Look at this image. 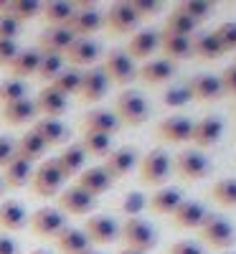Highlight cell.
Wrapping results in <instances>:
<instances>
[{"label": "cell", "instance_id": "obj_54", "mask_svg": "<svg viewBox=\"0 0 236 254\" xmlns=\"http://www.w3.org/2000/svg\"><path fill=\"white\" fill-rule=\"evenodd\" d=\"M13 155H15V142H10L8 137H0V168H5Z\"/></svg>", "mask_w": 236, "mask_h": 254}, {"label": "cell", "instance_id": "obj_33", "mask_svg": "<svg viewBox=\"0 0 236 254\" xmlns=\"http://www.w3.org/2000/svg\"><path fill=\"white\" fill-rule=\"evenodd\" d=\"M38 117V110H36V102L33 99H18V102H10L3 107V120L13 127L18 125H28V122H36Z\"/></svg>", "mask_w": 236, "mask_h": 254}, {"label": "cell", "instance_id": "obj_10", "mask_svg": "<svg viewBox=\"0 0 236 254\" xmlns=\"http://www.w3.org/2000/svg\"><path fill=\"white\" fill-rule=\"evenodd\" d=\"M97 206V198L89 196L87 190H81L79 186H69L59 193V208L63 211V216H89Z\"/></svg>", "mask_w": 236, "mask_h": 254}, {"label": "cell", "instance_id": "obj_11", "mask_svg": "<svg viewBox=\"0 0 236 254\" xmlns=\"http://www.w3.org/2000/svg\"><path fill=\"white\" fill-rule=\"evenodd\" d=\"M176 171L185 181H203L211 173V160L203 150H183L176 155Z\"/></svg>", "mask_w": 236, "mask_h": 254}, {"label": "cell", "instance_id": "obj_6", "mask_svg": "<svg viewBox=\"0 0 236 254\" xmlns=\"http://www.w3.org/2000/svg\"><path fill=\"white\" fill-rule=\"evenodd\" d=\"M63 173L59 171V165L54 158L49 160H41L38 168H33V178H31V186L38 196L44 198H51V196H59L63 190Z\"/></svg>", "mask_w": 236, "mask_h": 254}, {"label": "cell", "instance_id": "obj_36", "mask_svg": "<svg viewBox=\"0 0 236 254\" xmlns=\"http://www.w3.org/2000/svg\"><path fill=\"white\" fill-rule=\"evenodd\" d=\"M160 51L165 54L168 61H183V59H190L193 56L190 38L173 36V33H163V31H160Z\"/></svg>", "mask_w": 236, "mask_h": 254}, {"label": "cell", "instance_id": "obj_56", "mask_svg": "<svg viewBox=\"0 0 236 254\" xmlns=\"http://www.w3.org/2000/svg\"><path fill=\"white\" fill-rule=\"evenodd\" d=\"M31 254H51V252H49V249H33Z\"/></svg>", "mask_w": 236, "mask_h": 254}, {"label": "cell", "instance_id": "obj_50", "mask_svg": "<svg viewBox=\"0 0 236 254\" xmlns=\"http://www.w3.org/2000/svg\"><path fill=\"white\" fill-rule=\"evenodd\" d=\"M23 31V23H18L13 15H0V38H8V41H15Z\"/></svg>", "mask_w": 236, "mask_h": 254}, {"label": "cell", "instance_id": "obj_24", "mask_svg": "<svg viewBox=\"0 0 236 254\" xmlns=\"http://www.w3.org/2000/svg\"><path fill=\"white\" fill-rule=\"evenodd\" d=\"M176 76V64L168 59H150L137 69V79H142L150 87H158V84H165Z\"/></svg>", "mask_w": 236, "mask_h": 254}, {"label": "cell", "instance_id": "obj_16", "mask_svg": "<svg viewBox=\"0 0 236 254\" xmlns=\"http://www.w3.org/2000/svg\"><path fill=\"white\" fill-rule=\"evenodd\" d=\"M221 137H224V120H221V117L211 115V117H203V120H198V122H193L190 142L196 145V150L213 147Z\"/></svg>", "mask_w": 236, "mask_h": 254}, {"label": "cell", "instance_id": "obj_1", "mask_svg": "<svg viewBox=\"0 0 236 254\" xmlns=\"http://www.w3.org/2000/svg\"><path fill=\"white\" fill-rule=\"evenodd\" d=\"M115 115L119 120V125H127V127H140L147 122L150 117V104L147 99L142 97V92H122L115 102Z\"/></svg>", "mask_w": 236, "mask_h": 254}, {"label": "cell", "instance_id": "obj_26", "mask_svg": "<svg viewBox=\"0 0 236 254\" xmlns=\"http://www.w3.org/2000/svg\"><path fill=\"white\" fill-rule=\"evenodd\" d=\"M56 247L61 254H89L92 252V242L87 239L84 229H76V226H63L56 237Z\"/></svg>", "mask_w": 236, "mask_h": 254}, {"label": "cell", "instance_id": "obj_49", "mask_svg": "<svg viewBox=\"0 0 236 254\" xmlns=\"http://www.w3.org/2000/svg\"><path fill=\"white\" fill-rule=\"evenodd\" d=\"M132 8H135V13L140 15V20H145V18L160 15L163 3H160V0H132Z\"/></svg>", "mask_w": 236, "mask_h": 254}, {"label": "cell", "instance_id": "obj_34", "mask_svg": "<svg viewBox=\"0 0 236 254\" xmlns=\"http://www.w3.org/2000/svg\"><path fill=\"white\" fill-rule=\"evenodd\" d=\"M38 64H41V51L38 49H23V51H18V56L13 59V64L8 69H10L13 79L23 81L26 76H36L38 74Z\"/></svg>", "mask_w": 236, "mask_h": 254}, {"label": "cell", "instance_id": "obj_59", "mask_svg": "<svg viewBox=\"0 0 236 254\" xmlns=\"http://www.w3.org/2000/svg\"><path fill=\"white\" fill-rule=\"evenodd\" d=\"M89 254H102V252H94V249H92V252H89Z\"/></svg>", "mask_w": 236, "mask_h": 254}, {"label": "cell", "instance_id": "obj_38", "mask_svg": "<svg viewBox=\"0 0 236 254\" xmlns=\"http://www.w3.org/2000/svg\"><path fill=\"white\" fill-rule=\"evenodd\" d=\"M198 31V23H193V20L183 13V10H170V15L165 18V26H163V33H173V36H196Z\"/></svg>", "mask_w": 236, "mask_h": 254}, {"label": "cell", "instance_id": "obj_41", "mask_svg": "<svg viewBox=\"0 0 236 254\" xmlns=\"http://www.w3.org/2000/svg\"><path fill=\"white\" fill-rule=\"evenodd\" d=\"M51 87L59 89L63 97H71V94H79V87H81V71L74 69V66H63V71L51 81Z\"/></svg>", "mask_w": 236, "mask_h": 254}, {"label": "cell", "instance_id": "obj_55", "mask_svg": "<svg viewBox=\"0 0 236 254\" xmlns=\"http://www.w3.org/2000/svg\"><path fill=\"white\" fill-rule=\"evenodd\" d=\"M0 254H20V244L10 234H0Z\"/></svg>", "mask_w": 236, "mask_h": 254}, {"label": "cell", "instance_id": "obj_52", "mask_svg": "<svg viewBox=\"0 0 236 254\" xmlns=\"http://www.w3.org/2000/svg\"><path fill=\"white\" fill-rule=\"evenodd\" d=\"M219 79H221V89H224V94H234V97H236V64L226 66V69L219 74Z\"/></svg>", "mask_w": 236, "mask_h": 254}, {"label": "cell", "instance_id": "obj_13", "mask_svg": "<svg viewBox=\"0 0 236 254\" xmlns=\"http://www.w3.org/2000/svg\"><path fill=\"white\" fill-rule=\"evenodd\" d=\"M84 234H87V239L92 244L104 247V244H112V242L119 239V224L112 216L97 214V216H89L87 219V224H84Z\"/></svg>", "mask_w": 236, "mask_h": 254}, {"label": "cell", "instance_id": "obj_40", "mask_svg": "<svg viewBox=\"0 0 236 254\" xmlns=\"http://www.w3.org/2000/svg\"><path fill=\"white\" fill-rule=\"evenodd\" d=\"M211 198L224 208H236V178H221L211 186Z\"/></svg>", "mask_w": 236, "mask_h": 254}, {"label": "cell", "instance_id": "obj_21", "mask_svg": "<svg viewBox=\"0 0 236 254\" xmlns=\"http://www.w3.org/2000/svg\"><path fill=\"white\" fill-rule=\"evenodd\" d=\"M208 211L201 201H183L173 214H170V221H173L178 229H201V224L206 221Z\"/></svg>", "mask_w": 236, "mask_h": 254}, {"label": "cell", "instance_id": "obj_12", "mask_svg": "<svg viewBox=\"0 0 236 254\" xmlns=\"http://www.w3.org/2000/svg\"><path fill=\"white\" fill-rule=\"evenodd\" d=\"M137 165V150L130 145H122V147H112V153L104 158L102 168H104V173L110 176L112 181L117 178H124L127 173L132 171V168Z\"/></svg>", "mask_w": 236, "mask_h": 254}, {"label": "cell", "instance_id": "obj_8", "mask_svg": "<svg viewBox=\"0 0 236 254\" xmlns=\"http://www.w3.org/2000/svg\"><path fill=\"white\" fill-rule=\"evenodd\" d=\"M28 224L33 229V234L38 237H59V231L66 226V216L59 206H41L38 211L28 216Z\"/></svg>", "mask_w": 236, "mask_h": 254}, {"label": "cell", "instance_id": "obj_18", "mask_svg": "<svg viewBox=\"0 0 236 254\" xmlns=\"http://www.w3.org/2000/svg\"><path fill=\"white\" fill-rule=\"evenodd\" d=\"M185 87L190 92V99H196V102H216V99L224 97L221 79L216 74H198V76H193Z\"/></svg>", "mask_w": 236, "mask_h": 254}, {"label": "cell", "instance_id": "obj_2", "mask_svg": "<svg viewBox=\"0 0 236 254\" xmlns=\"http://www.w3.org/2000/svg\"><path fill=\"white\" fill-rule=\"evenodd\" d=\"M198 231H201L203 244L211 247V249L226 252V249H231L234 242H236V229H234V224H231L226 216H221V214H208Z\"/></svg>", "mask_w": 236, "mask_h": 254}, {"label": "cell", "instance_id": "obj_5", "mask_svg": "<svg viewBox=\"0 0 236 254\" xmlns=\"http://www.w3.org/2000/svg\"><path fill=\"white\" fill-rule=\"evenodd\" d=\"M102 26H104V15L97 10V3H89V0H76V3H74V15H71L66 28L74 36H79V38H89Z\"/></svg>", "mask_w": 236, "mask_h": 254}, {"label": "cell", "instance_id": "obj_39", "mask_svg": "<svg viewBox=\"0 0 236 254\" xmlns=\"http://www.w3.org/2000/svg\"><path fill=\"white\" fill-rule=\"evenodd\" d=\"M81 150L87 153V158L89 155H94V158H107L112 153V137L110 135H99V132H84V137H81Z\"/></svg>", "mask_w": 236, "mask_h": 254}, {"label": "cell", "instance_id": "obj_15", "mask_svg": "<svg viewBox=\"0 0 236 254\" xmlns=\"http://www.w3.org/2000/svg\"><path fill=\"white\" fill-rule=\"evenodd\" d=\"M110 92V79L102 71V66H92L81 71V87H79V99L81 102H102Z\"/></svg>", "mask_w": 236, "mask_h": 254}, {"label": "cell", "instance_id": "obj_48", "mask_svg": "<svg viewBox=\"0 0 236 254\" xmlns=\"http://www.w3.org/2000/svg\"><path fill=\"white\" fill-rule=\"evenodd\" d=\"M188 102H190V92H188L185 84H180V87H170L163 94V104H165V107H185Z\"/></svg>", "mask_w": 236, "mask_h": 254}, {"label": "cell", "instance_id": "obj_7", "mask_svg": "<svg viewBox=\"0 0 236 254\" xmlns=\"http://www.w3.org/2000/svg\"><path fill=\"white\" fill-rule=\"evenodd\" d=\"M102 71L107 74L110 84H119V87H124V84H130V81L137 79V66H135V61L127 56L122 49H112L110 54L104 56Z\"/></svg>", "mask_w": 236, "mask_h": 254}, {"label": "cell", "instance_id": "obj_51", "mask_svg": "<svg viewBox=\"0 0 236 254\" xmlns=\"http://www.w3.org/2000/svg\"><path fill=\"white\" fill-rule=\"evenodd\" d=\"M18 44L15 41H8V38H0V66H10L13 59L18 56Z\"/></svg>", "mask_w": 236, "mask_h": 254}, {"label": "cell", "instance_id": "obj_32", "mask_svg": "<svg viewBox=\"0 0 236 254\" xmlns=\"http://www.w3.org/2000/svg\"><path fill=\"white\" fill-rule=\"evenodd\" d=\"M190 51L201 61H213V59L224 56V49L219 44V38L213 36V31H203V33L190 36Z\"/></svg>", "mask_w": 236, "mask_h": 254}, {"label": "cell", "instance_id": "obj_53", "mask_svg": "<svg viewBox=\"0 0 236 254\" xmlns=\"http://www.w3.org/2000/svg\"><path fill=\"white\" fill-rule=\"evenodd\" d=\"M168 254H206V249L198 242H176L168 249Z\"/></svg>", "mask_w": 236, "mask_h": 254}, {"label": "cell", "instance_id": "obj_9", "mask_svg": "<svg viewBox=\"0 0 236 254\" xmlns=\"http://www.w3.org/2000/svg\"><path fill=\"white\" fill-rule=\"evenodd\" d=\"M104 23H107V28H110L112 33L127 36V33H137L140 15L135 13L132 3H124V0H122V3H115L110 8V13L104 15Z\"/></svg>", "mask_w": 236, "mask_h": 254}, {"label": "cell", "instance_id": "obj_19", "mask_svg": "<svg viewBox=\"0 0 236 254\" xmlns=\"http://www.w3.org/2000/svg\"><path fill=\"white\" fill-rule=\"evenodd\" d=\"M193 135V122L183 115H176V117H165L160 125H158V137L170 142V145H180V142H188Z\"/></svg>", "mask_w": 236, "mask_h": 254}, {"label": "cell", "instance_id": "obj_57", "mask_svg": "<svg viewBox=\"0 0 236 254\" xmlns=\"http://www.w3.org/2000/svg\"><path fill=\"white\" fill-rule=\"evenodd\" d=\"M119 254H142V252H135V249H122Z\"/></svg>", "mask_w": 236, "mask_h": 254}, {"label": "cell", "instance_id": "obj_17", "mask_svg": "<svg viewBox=\"0 0 236 254\" xmlns=\"http://www.w3.org/2000/svg\"><path fill=\"white\" fill-rule=\"evenodd\" d=\"M33 102H36L38 115H44V117H49V120H59V117L66 115V110H69V97H63L59 89L51 87V84L41 89Z\"/></svg>", "mask_w": 236, "mask_h": 254}, {"label": "cell", "instance_id": "obj_45", "mask_svg": "<svg viewBox=\"0 0 236 254\" xmlns=\"http://www.w3.org/2000/svg\"><path fill=\"white\" fill-rule=\"evenodd\" d=\"M63 71V56H56V54H41V64H38V79L44 81H54L59 74Z\"/></svg>", "mask_w": 236, "mask_h": 254}, {"label": "cell", "instance_id": "obj_58", "mask_svg": "<svg viewBox=\"0 0 236 254\" xmlns=\"http://www.w3.org/2000/svg\"><path fill=\"white\" fill-rule=\"evenodd\" d=\"M3 190H5V183H3V178H0V196H3Z\"/></svg>", "mask_w": 236, "mask_h": 254}, {"label": "cell", "instance_id": "obj_14", "mask_svg": "<svg viewBox=\"0 0 236 254\" xmlns=\"http://www.w3.org/2000/svg\"><path fill=\"white\" fill-rule=\"evenodd\" d=\"M102 56V46L97 44L94 38H74L71 41V46L66 49V54H63V61H69L74 69H81V66H87L92 69V64Z\"/></svg>", "mask_w": 236, "mask_h": 254}, {"label": "cell", "instance_id": "obj_30", "mask_svg": "<svg viewBox=\"0 0 236 254\" xmlns=\"http://www.w3.org/2000/svg\"><path fill=\"white\" fill-rule=\"evenodd\" d=\"M3 183H5V188H23V186H28V181L33 178V163H28V160H23L20 155H13L10 160H8V165L3 168Z\"/></svg>", "mask_w": 236, "mask_h": 254}, {"label": "cell", "instance_id": "obj_29", "mask_svg": "<svg viewBox=\"0 0 236 254\" xmlns=\"http://www.w3.org/2000/svg\"><path fill=\"white\" fill-rule=\"evenodd\" d=\"M54 160H56V165H59V171L63 173V178H74V176H79L84 168H87V153L81 150L79 142L66 145Z\"/></svg>", "mask_w": 236, "mask_h": 254}, {"label": "cell", "instance_id": "obj_35", "mask_svg": "<svg viewBox=\"0 0 236 254\" xmlns=\"http://www.w3.org/2000/svg\"><path fill=\"white\" fill-rule=\"evenodd\" d=\"M41 15L49 23V28H66L74 15V3H63V0H51V3L41 5Z\"/></svg>", "mask_w": 236, "mask_h": 254}, {"label": "cell", "instance_id": "obj_46", "mask_svg": "<svg viewBox=\"0 0 236 254\" xmlns=\"http://www.w3.org/2000/svg\"><path fill=\"white\" fill-rule=\"evenodd\" d=\"M213 36L219 38L224 54L236 51V20H226V23H221L216 31H213Z\"/></svg>", "mask_w": 236, "mask_h": 254}, {"label": "cell", "instance_id": "obj_60", "mask_svg": "<svg viewBox=\"0 0 236 254\" xmlns=\"http://www.w3.org/2000/svg\"><path fill=\"white\" fill-rule=\"evenodd\" d=\"M224 254H236V252H224Z\"/></svg>", "mask_w": 236, "mask_h": 254}, {"label": "cell", "instance_id": "obj_31", "mask_svg": "<svg viewBox=\"0 0 236 254\" xmlns=\"http://www.w3.org/2000/svg\"><path fill=\"white\" fill-rule=\"evenodd\" d=\"M33 132L44 140L49 147L54 145H63L69 140V127L63 125L61 120H49V117H41L33 122Z\"/></svg>", "mask_w": 236, "mask_h": 254}, {"label": "cell", "instance_id": "obj_28", "mask_svg": "<svg viewBox=\"0 0 236 254\" xmlns=\"http://www.w3.org/2000/svg\"><path fill=\"white\" fill-rule=\"evenodd\" d=\"M76 36L69 31V28H46L44 33L38 36V51L41 54H56V56H63L66 49L71 46V41Z\"/></svg>", "mask_w": 236, "mask_h": 254}, {"label": "cell", "instance_id": "obj_27", "mask_svg": "<svg viewBox=\"0 0 236 254\" xmlns=\"http://www.w3.org/2000/svg\"><path fill=\"white\" fill-rule=\"evenodd\" d=\"M76 186L97 198V196L107 193V190L112 188V178L104 173L102 165H92V168H84V171L76 176Z\"/></svg>", "mask_w": 236, "mask_h": 254}, {"label": "cell", "instance_id": "obj_37", "mask_svg": "<svg viewBox=\"0 0 236 254\" xmlns=\"http://www.w3.org/2000/svg\"><path fill=\"white\" fill-rule=\"evenodd\" d=\"M49 153V145L41 140L33 130H28L23 137H20L18 142H15V155H20L23 160H28V163H36V160H41Z\"/></svg>", "mask_w": 236, "mask_h": 254}, {"label": "cell", "instance_id": "obj_25", "mask_svg": "<svg viewBox=\"0 0 236 254\" xmlns=\"http://www.w3.org/2000/svg\"><path fill=\"white\" fill-rule=\"evenodd\" d=\"M183 201H185V196H183L180 188H176V186H163V188H158L155 193L147 198V206L153 208L158 216H170Z\"/></svg>", "mask_w": 236, "mask_h": 254}, {"label": "cell", "instance_id": "obj_3", "mask_svg": "<svg viewBox=\"0 0 236 254\" xmlns=\"http://www.w3.org/2000/svg\"><path fill=\"white\" fill-rule=\"evenodd\" d=\"M119 239L124 242V249H135V252H153L155 244H158V234L155 229L150 226L145 219H127L122 226H119Z\"/></svg>", "mask_w": 236, "mask_h": 254}, {"label": "cell", "instance_id": "obj_47", "mask_svg": "<svg viewBox=\"0 0 236 254\" xmlns=\"http://www.w3.org/2000/svg\"><path fill=\"white\" fill-rule=\"evenodd\" d=\"M147 206V198L140 193V190H132V193H127L124 201H122V211L127 214V219H137L140 211Z\"/></svg>", "mask_w": 236, "mask_h": 254}, {"label": "cell", "instance_id": "obj_23", "mask_svg": "<svg viewBox=\"0 0 236 254\" xmlns=\"http://www.w3.org/2000/svg\"><path fill=\"white\" fill-rule=\"evenodd\" d=\"M158 49H160V31H137L130 38L124 54L130 56L132 61H145V59L153 56Z\"/></svg>", "mask_w": 236, "mask_h": 254}, {"label": "cell", "instance_id": "obj_44", "mask_svg": "<svg viewBox=\"0 0 236 254\" xmlns=\"http://www.w3.org/2000/svg\"><path fill=\"white\" fill-rule=\"evenodd\" d=\"M178 10H183L193 23H203V20H208L213 15V3H206V0H183V3H178Z\"/></svg>", "mask_w": 236, "mask_h": 254}, {"label": "cell", "instance_id": "obj_4", "mask_svg": "<svg viewBox=\"0 0 236 254\" xmlns=\"http://www.w3.org/2000/svg\"><path fill=\"white\" fill-rule=\"evenodd\" d=\"M170 171H173V163H170V155L163 150V147L150 150V153L140 160V181H142L145 186L163 188V183L170 178Z\"/></svg>", "mask_w": 236, "mask_h": 254}, {"label": "cell", "instance_id": "obj_22", "mask_svg": "<svg viewBox=\"0 0 236 254\" xmlns=\"http://www.w3.org/2000/svg\"><path fill=\"white\" fill-rule=\"evenodd\" d=\"M119 120L110 110H92L81 117V132H99V135H115L119 130Z\"/></svg>", "mask_w": 236, "mask_h": 254}, {"label": "cell", "instance_id": "obj_42", "mask_svg": "<svg viewBox=\"0 0 236 254\" xmlns=\"http://www.w3.org/2000/svg\"><path fill=\"white\" fill-rule=\"evenodd\" d=\"M28 97V84L20 81V79H3L0 81V104H10V102H18V99H26Z\"/></svg>", "mask_w": 236, "mask_h": 254}, {"label": "cell", "instance_id": "obj_20", "mask_svg": "<svg viewBox=\"0 0 236 254\" xmlns=\"http://www.w3.org/2000/svg\"><path fill=\"white\" fill-rule=\"evenodd\" d=\"M28 226V208L20 201H0V229L3 234H13V231H20Z\"/></svg>", "mask_w": 236, "mask_h": 254}, {"label": "cell", "instance_id": "obj_43", "mask_svg": "<svg viewBox=\"0 0 236 254\" xmlns=\"http://www.w3.org/2000/svg\"><path fill=\"white\" fill-rule=\"evenodd\" d=\"M41 5L38 0H10L8 5V15H13L18 23H26V20H33L36 15H41Z\"/></svg>", "mask_w": 236, "mask_h": 254}]
</instances>
